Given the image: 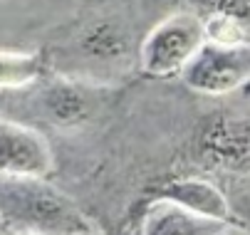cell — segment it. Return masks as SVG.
Returning <instances> with one entry per match:
<instances>
[{
    "label": "cell",
    "instance_id": "6",
    "mask_svg": "<svg viewBox=\"0 0 250 235\" xmlns=\"http://www.w3.org/2000/svg\"><path fill=\"white\" fill-rule=\"evenodd\" d=\"M131 40L119 20L99 18L80 30L72 42V57L84 70H117L129 59Z\"/></svg>",
    "mask_w": 250,
    "mask_h": 235
},
{
    "label": "cell",
    "instance_id": "8",
    "mask_svg": "<svg viewBox=\"0 0 250 235\" xmlns=\"http://www.w3.org/2000/svg\"><path fill=\"white\" fill-rule=\"evenodd\" d=\"M228 220L193 213L166 198H156L141 220V235H218Z\"/></svg>",
    "mask_w": 250,
    "mask_h": 235
},
{
    "label": "cell",
    "instance_id": "4",
    "mask_svg": "<svg viewBox=\"0 0 250 235\" xmlns=\"http://www.w3.org/2000/svg\"><path fill=\"white\" fill-rule=\"evenodd\" d=\"M206 166L223 174H250V117L218 114L213 117L198 141Z\"/></svg>",
    "mask_w": 250,
    "mask_h": 235
},
{
    "label": "cell",
    "instance_id": "7",
    "mask_svg": "<svg viewBox=\"0 0 250 235\" xmlns=\"http://www.w3.org/2000/svg\"><path fill=\"white\" fill-rule=\"evenodd\" d=\"M40 109L57 129H77L89 121L94 104L87 89L75 79H55L40 89Z\"/></svg>",
    "mask_w": 250,
    "mask_h": 235
},
{
    "label": "cell",
    "instance_id": "11",
    "mask_svg": "<svg viewBox=\"0 0 250 235\" xmlns=\"http://www.w3.org/2000/svg\"><path fill=\"white\" fill-rule=\"evenodd\" d=\"M196 3L208 8L210 15H226L240 25H250V0H196Z\"/></svg>",
    "mask_w": 250,
    "mask_h": 235
},
{
    "label": "cell",
    "instance_id": "1",
    "mask_svg": "<svg viewBox=\"0 0 250 235\" xmlns=\"http://www.w3.org/2000/svg\"><path fill=\"white\" fill-rule=\"evenodd\" d=\"M0 223L15 235H94L80 206L45 176H0Z\"/></svg>",
    "mask_w": 250,
    "mask_h": 235
},
{
    "label": "cell",
    "instance_id": "3",
    "mask_svg": "<svg viewBox=\"0 0 250 235\" xmlns=\"http://www.w3.org/2000/svg\"><path fill=\"white\" fill-rule=\"evenodd\" d=\"M184 82L201 94L221 97L250 82V40H213L203 47L181 72Z\"/></svg>",
    "mask_w": 250,
    "mask_h": 235
},
{
    "label": "cell",
    "instance_id": "12",
    "mask_svg": "<svg viewBox=\"0 0 250 235\" xmlns=\"http://www.w3.org/2000/svg\"><path fill=\"white\" fill-rule=\"evenodd\" d=\"M218 235H250V230H245V228H240V225H235V223H230V220H228Z\"/></svg>",
    "mask_w": 250,
    "mask_h": 235
},
{
    "label": "cell",
    "instance_id": "9",
    "mask_svg": "<svg viewBox=\"0 0 250 235\" xmlns=\"http://www.w3.org/2000/svg\"><path fill=\"white\" fill-rule=\"evenodd\" d=\"M159 198H166L171 203H178L193 213L218 218V220H230V206L226 196L216 183H210L206 178H176L166 183Z\"/></svg>",
    "mask_w": 250,
    "mask_h": 235
},
{
    "label": "cell",
    "instance_id": "2",
    "mask_svg": "<svg viewBox=\"0 0 250 235\" xmlns=\"http://www.w3.org/2000/svg\"><path fill=\"white\" fill-rule=\"evenodd\" d=\"M208 40V25L196 13H173L156 22L139 47V62L151 77L181 75Z\"/></svg>",
    "mask_w": 250,
    "mask_h": 235
},
{
    "label": "cell",
    "instance_id": "5",
    "mask_svg": "<svg viewBox=\"0 0 250 235\" xmlns=\"http://www.w3.org/2000/svg\"><path fill=\"white\" fill-rule=\"evenodd\" d=\"M52 151L45 137L20 121L0 119V176H47Z\"/></svg>",
    "mask_w": 250,
    "mask_h": 235
},
{
    "label": "cell",
    "instance_id": "10",
    "mask_svg": "<svg viewBox=\"0 0 250 235\" xmlns=\"http://www.w3.org/2000/svg\"><path fill=\"white\" fill-rule=\"evenodd\" d=\"M42 57L30 52H0V87L22 89L40 79Z\"/></svg>",
    "mask_w": 250,
    "mask_h": 235
}]
</instances>
